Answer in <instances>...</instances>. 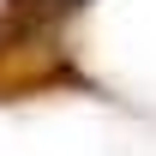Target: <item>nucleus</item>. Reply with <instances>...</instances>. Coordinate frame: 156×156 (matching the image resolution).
Returning <instances> with one entry per match:
<instances>
[{"label": "nucleus", "mask_w": 156, "mask_h": 156, "mask_svg": "<svg viewBox=\"0 0 156 156\" xmlns=\"http://www.w3.org/2000/svg\"><path fill=\"white\" fill-rule=\"evenodd\" d=\"M12 42V12H0V48Z\"/></svg>", "instance_id": "obj_1"}]
</instances>
